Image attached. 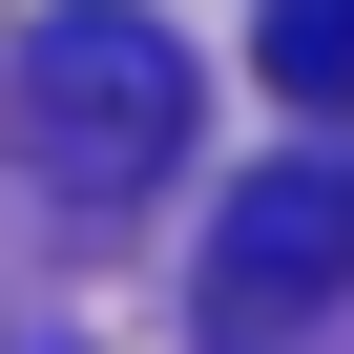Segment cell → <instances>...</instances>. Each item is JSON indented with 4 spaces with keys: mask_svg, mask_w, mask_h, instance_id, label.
<instances>
[{
    "mask_svg": "<svg viewBox=\"0 0 354 354\" xmlns=\"http://www.w3.org/2000/svg\"><path fill=\"white\" fill-rule=\"evenodd\" d=\"M250 63H271V104L354 125V0H271V21H250Z\"/></svg>",
    "mask_w": 354,
    "mask_h": 354,
    "instance_id": "obj_3",
    "label": "cell"
},
{
    "mask_svg": "<svg viewBox=\"0 0 354 354\" xmlns=\"http://www.w3.org/2000/svg\"><path fill=\"white\" fill-rule=\"evenodd\" d=\"M21 146L63 209H125L188 167V42L146 21V0H63V21H21Z\"/></svg>",
    "mask_w": 354,
    "mask_h": 354,
    "instance_id": "obj_1",
    "label": "cell"
},
{
    "mask_svg": "<svg viewBox=\"0 0 354 354\" xmlns=\"http://www.w3.org/2000/svg\"><path fill=\"white\" fill-rule=\"evenodd\" d=\"M333 292H354V167L333 146L313 167H250L230 230H209V354H292Z\"/></svg>",
    "mask_w": 354,
    "mask_h": 354,
    "instance_id": "obj_2",
    "label": "cell"
}]
</instances>
